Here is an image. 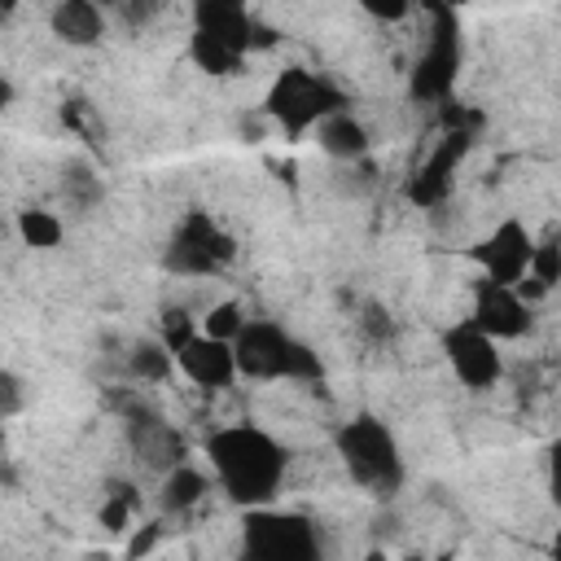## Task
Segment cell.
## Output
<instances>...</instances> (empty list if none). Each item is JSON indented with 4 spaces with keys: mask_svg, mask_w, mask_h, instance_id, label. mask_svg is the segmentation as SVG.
I'll return each mask as SVG.
<instances>
[{
    "mask_svg": "<svg viewBox=\"0 0 561 561\" xmlns=\"http://www.w3.org/2000/svg\"><path fill=\"white\" fill-rule=\"evenodd\" d=\"M206 460L224 495L241 508L272 504L285 478V447L259 425H224L206 434Z\"/></svg>",
    "mask_w": 561,
    "mask_h": 561,
    "instance_id": "obj_1",
    "label": "cell"
},
{
    "mask_svg": "<svg viewBox=\"0 0 561 561\" xmlns=\"http://www.w3.org/2000/svg\"><path fill=\"white\" fill-rule=\"evenodd\" d=\"M232 359H237V377L250 381H320V359L307 342L289 337L280 324L272 320H245L232 337Z\"/></svg>",
    "mask_w": 561,
    "mask_h": 561,
    "instance_id": "obj_2",
    "label": "cell"
},
{
    "mask_svg": "<svg viewBox=\"0 0 561 561\" xmlns=\"http://www.w3.org/2000/svg\"><path fill=\"white\" fill-rule=\"evenodd\" d=\"M333 110H346V96H342L329 79H320V75H311V70H302V66L280 70V75L272 79L267 96H263V118L276 123L289 140H302V136H307L324 114H333Z\"/></svg>",
    "mask_w": 561,
    "mask_h": 561,
    "instance_id": "obj_3",
    "label": "cell"
},
{
    "mask_svg": "<svg viewBox=\"0 0 561 561\" xmlns=\"http://www.w3.org/2000/svg\"><path fill=\"white\" fill-rule=\"evenodd\" d=\"M337 456L346 465V473L373 491V495H394L399 482H403V460H399V447H394V434L386 430V421L377 416H355L337 430Z\"/></svg>",
    "mask_w": 561,
    "mask_h": 561,
    "instance_id": "obj_4",
    "label": "cell"
},
{
    "mask_svg": "<svg viewBox=\"0 0 561 561\" xmlns=\"http://www.w3.org/2000/svg\"><path fill=\"white\" fill-rule=\"evenodd\" d=\"M241 539H245V552L254 561H311L320 552V539H316V526L302 517V513H285V508H267V504H254L245 508V522H241Z\"/></svg>",
    "mask_w": 561,
    "mask_h": 561,
    "instance_id": "obj_5",
    "label": "cell"
},
{
    "mask_svg": "<svg viewBox=\"0 0 561 561\" xmlns=\"http://www.w3.org/2000/svg\"><path fill=\"white\" fill-rule=\"evenodd\" d=\"M430 9V44L412 70V96L416 101H447L451 83H456V66H460V26H456V9L443 0H421Z\"/></svg>",
    "mask_w": 561,
    "mask_h": 561,
    "instance_id": "obj_6",
    "label": "cell"
},
{
    "mask_svg": "<svg viewBox=\"0 0 561 561\" xmlns=\"http://www.w3.org/2000/svg\"><path fill=\"white\" fill-rule=\"evenodd\" d=\"M443 351H447L451 373H456L469 390H491V386H500V377H504L500 342L486 337L478 324L460 320L456 329H447V333H443Z\"/></svg>",
    "mask_w": 561,
    "mask_h": 561,
    "instance_id": "obj_7",
    "label": "cell"
},
{
    "mask_svg": "<svg viewBox=\"0 0 561 561\" xmlns=\"http://www.w3.org/2000/svg\"><path fill=\"white\" fill-rule=\"evenodd\" d=\"M530 250H535V241H530L526 224H522V219H504V224H495V228L469 250V259L482 267L486 280H495V285H513V280L526 276Z\"/></svg>",
    "mask_w": 561,
    "mask_h": 561,
    "instance_id": "obj_8",
    "label": "cell"
},
{
    "mask_svg": "<svg viewBox=\"0 0 561 561\" xmlns=\"http://www.w3.org/2000/svg\"><path fill=\"white\" fill-rule=\"evenodd\" d=\"M469 324H478L486 337L495 342H513L530 329V302L517 298L513 285H495V280H478L473 285V311H469Z\"/></svg>",
    "mask_w": 561,
    "mask_h": 561,
    "instance_id": "obj_9",
    "label": "cell"
},
{
    "mask_svg": "<svg viewBox=\"0 0 561 561\" xmlns=\"http://www.w3.org/2000/svg\"><path fill=\"white\" fill-rule=\"evenodd\" d=\"M118 403L127 408V443H131V451H136V460L145 469L167 473L171 465H180L188 456V447H184V438H180V430L171 421H162V416H153V412H145V408L127 403V399H118Z\"/></svg>",
    "mask_w": 561,
    "mask_h": 561,
    "instance_id": "obj_10",
    "label": "cell"
},
{
    "mask_svg": "<svg viewBox=\"0 0 561 561\" xmlns=\"http://www.w3.org/2000/svg\"><path fill=\"white\" fill-rule=\"evenodd\" d=\"M175 368L202 386V390H224L237 381V359H232V342L224 337H210V333H193L180 351H175Z\"/></svg>",
    "mask_w": 561,
    "mask_h": 561,
    "instance_id": "obj_11",
    "label": "cell"
},
{
    "mask_svg": "<svg viewBox=\"0 0 561 561\" xmlns=\"http://www.w3.org/2000/svg\"><path fill=\"white\" fill-rule=\"evenodd\" d=\"M469 140H473V131H465V127H447L443 145L421 162V171H416V175H412V184H408V197H412L416 206H434V202H443V197H447L451 171H456V162L465 158Z\"/></svg>",
    "mask_w": 561,
    "mask_h": 561,
    "instance_id": "obj_12",
    "label": "cell"
},
{
    "mask_svg": "<svg viewBox=\"0 0 561 561\" xmlns=\"http://www.w3.org/2000/svg\"><path fill=\"white\" fill-rule=\"evenodd\" d=\"M193 26L232 44L237 53L254 48V18L245 13V0H193Z\"/></svg>",
    "mask_w": 561,
    "mask_h": 561,
    "instance_id": "obj_13",
    "label": "cell"
},
{
    "mask_svg": "<svg viewBox=\"0 0 561 561\" xmlns=\"http://www.w3.org/2000/svg\"><path fill=\"white\" fill-rule=\"evenodd\" d=\"M48 26H53V35H57L61 44H70V48H92V44L101 39V31H105V18H101V4H96V0H61V4L53 9Z\"/></svg>",
    "mask_w": 561,
    "mask_h": 561,
    "instance_id": "obj_14",
    "label": "cell"
},
{
    "mask_svg": "<svg viewBox=\"0 0 561 561\" xmlns=\"http://www.w3.org/2000/svg\"><path fill=\"white\" fill-rule=\"evenodd\" d=\"M316 140L329 158H342V162H359L368 153V131L359 118H351L346 110H333L316 123Z\"/></svg>",
    "mask_w": 561,
    "mask_h": 561,
    "instance_id": "obj_15",
    "label": "cell"
},
{
    "mask_svg": "<svg viewBox=\"0 0 561 561\" xmlns=\"http://www.w3.org/2000/svg\"><path fill=\"white\" fill-rule=\"evenodd\" d=\"M210 486H206V473H197L193 465H171L167 473H162V486H158V500H162V508L167 513H188L193 504H202V495H206Z\"/></svg>",
    "mask_w": 561,
    "mask_h": 561,
    "instance_id": "obj_16",
    "label": "cell"
},
{
    "mask_svg": "<svg viewBox=\"0 0 561 561\" xmlns=\"http://www.w3.org/2000/svg\"><path fill=\"white\" fill-rule=\"evenodd\" d=\"M188 57H193V66L206 70V75H237V66L245 61V53H237L232 44H224V39L197 31V26H193V35H188Z\"/></svg>",
    "mask_w": 561,
    "mask_h": 561,
    "instance_id": "obj_17",
    "label": "cell"
},
{
    "mask_svg": "<svg viewBox=\"0 0 561 561\" xmlns=\"http://www.w3.org/2000/svg\"><path fill=\"white\" fill-rule=\"evenodd\" d=\"M162 263H167V272H175V276H215V272L224 267V263H219V259H210L197 241H188L180 228H175V237H171V245H167Z\"/></svg>",
    "mask_w": 561,
    "mask_h": 561,
    "instance_id": "obj_18",
    "label": "cell"
},
{
    "mask_svg": "<svg viewBox=\"0 0 561 561\" xmlns=\"http://www.w3.org/2000/svg\"><path fill=\"white\" fill-rule=\"evenodd\" d=\"M127 373H131L136 381L158 386V381H167V377L175 373V355H171L158 337H145V342L131 346V355H127Z\"/></svg>",
    "mask_w": 561,
    "mask_h": 561,
    "instance_id": "obj_19",
    "label": "cell"
},
{
    "mask_svg": "<svg viewBox=\"0 0 561 561\" xmlns=\"http://www.w3.org/2000/svg\"><path fill=\"white\" fill-rule=\"evenodd\" d=\"M18 237H22V245H31V250H57L61 237H66V228H61V219H57L53 210L26 206V210H18Z\"/></svg>",
    "mask_w": 561,
    "mask_h": 561,
    "instance_id": "obj_20",
    "label": "cell"
},
{
    "mask_svg": "<svg viewBox=\"0 0 561 561\" xmlns=\"http://www.w3.org/2000/svg\"><path fill=\"white\" fill-rule=\"evenodd\" d=\"M180 232H184L188 241H197V245H202L210 259H219V263H228V259L237 254V241H232L210 215H202V210H193V215L180 224Z\"/></svg>",
    "mask_w": 561,
    "mask_h": 561,
    "instance_id": "obj_21",
    "label": "cell"
},
{
    "mask_svg": "<svg viewBox=\"0 0 561 561\" xmlns=\"http://www.w3.org/2000/svg\"><path fill=\"white\" fill-rule=\"evenodd\" d=\"M131 508H136V495H131V486H127V482H110V486H105V504H101V526H105L110 535L127 530V522H131Z\"/></svg>",
    "mask_w": 561,
    "mask_h": 561,
    "instance_id": "obj_22",
    "label": "cell"
},
{
    "mask_svg": "<svg viewBox=\"0 0 561 561\" xmlns=\"http://www.w3.org/2000/svg\"><path fill=\"white\" fill-rule=\"evenodd\" d=\"M245 324V311H241V302L237 298H224V302H215L206 316H202V333H210V337H224V342H232L237 337V329Z\"/></svg>",
    "mask_w": 561,
    "mask_h": 561,
    "instance_id": "obj_23",
    "label": "cell"
},
{
    "mask_svg": "<svg viewBox=\"0 0 561 561\" xmlns=\"http://www.w3.org/2000/svg\"><path fill=\"white\" fill-rule=\"evenodd\" d=\"M526 276H535L539 285H557L561 280V245L548 237V241H539L535 250H530V263H526Z\"/></svg>",
    "mask_w": 561,
    "mask_h": 561,
    "instance_id": "obj_24",
    "label": "cell"
},
{
    "mask_svg": "<svg viewBox=\"0 0 561 561\" xmlns=\"http://www.w3.org/2000/svg\"><path fill=\"white\" fill-rule=\"evenodd\" d=\"M193 333H197V324H193V316H188L184 307H167V311H162V329H158V342H162L171 355H175V351H180V346H184Z\"/></svg>",
    "mask_w": 561,
    "mask_h": 561,
    "instance_id": "obj_25",
    "label": "cell"
},
{
    "mask_svg": "<svg viewBox=\"0 0 561 561\" xmlns=\"http://www.w3.org/2000/svg\"><path fill=\"white\" fill-rule=\"evenodd\" d=\"M22 381L9 373V368H0V416H18L22 412Z\"/></svg>",
    "mask_w": 561,
    "mask_h": 561,
    "instance_id": "obj_26",
    "label": "cell"
},
{
    "mask_svg": "<svg viewBox=\"0 0 561 561\" xmlns=\"http://www.w3.org/2000/svg\"><path fill=\"white\" fill-rule=\"evenodd\" d=\"M368 18H377V22H399V18H408V9H412V0H355Z\"/></svg>",
    "mask_w": 561,
    "mask_h": 561,
    "instance_id": "obj_27",
    "label": "cell"
},
{
    "mask_svg": "<svg viewBox=\"0 0 561 561\" xmlns=\"http://www.w3.org/2000/svg\"><path fill=\"white\" fill-rule=\"evenodd\" d=\"M66 193H75L79 202H92V197L101 193V184H96L88 171H70V175H66Z\"/></svg>",
    "mask_w": 561,
    "mask_h": 561,
    "instance_id": "obj_28",
    "label": "cell"
},
{
    "mask_svg": "<svg viewBox=\"0 0 561 561\" xmlns=\"http://www.w3.org/2000/svg\"><path fill=\"white\" fill-rule=\"evenodd\" d=\"M158 535H162V522H149L145 530H136V535H131V543H127V557H145V552H153Z\"/></svg>",
    "mask_w": 561,
    "mask_h": 561,
    "instance_id": "obj_29",
    "label": "cell"
},
{
    "mask_svg": "<svg viewBox=\"0 0 561 561\" xmlns=\"http://www.w3.org/2000/svg\"><path fill=\"white\" fill-rule=\"evenodd\" d=\"M359 324H364V333H368V337H377V342L390 333V320H386V311H381V307H364Z\"/></svg>",
    "mask_w": 561,
    "mask_h": 561,
    "instance_id": "obj_30",
    "label": "cell"
},
{
    "mask_svg": "<svg viewBox=\"0 0 561 561\" xmlns=\"http://www.w3.org/2000/svg\"><path fill=\"white\" fill-rule=\"evenodd\" d=\"M4 105H13V83L0 75V110H4Z\"/></svg>",
    "mask_w": 561,
    "mask_h": 561,
    "instance_id": "obj_31",
    "label": "cell"
},
{
    "mask_svg": "<svg viewBox=\"0 0 561 561\" xmlns=\"http://www.w3.org/2000/svg\"><path fill=\"white\" fill-rule=\"evenodd\" d=\"M18 13V0H0V22H9Z\"/></svg>",
    "mask_w": 561,
    "mask_h": 561,
    "instance_id": "obj_32",
    "label": "cell"
},
{
    "mask_svg": "<svg viewBox=\"0 0 561 561\" xmlns=\"http://www.w3.org/2000/svg\"><path fill=\"white\" fill-rule=\"evenodd\" d=\"M443 4H451V9H456V4H460V0H443Z\"/></svg>",
    "mask_w": 561,
    "mask_h": 561,
    "instance_id": "obj_33",
    "label": "cell"
},
{
    "mask_svg": "<svg viewBox=\"0 0 561 561\" xmlns=\"http://www.w3.org/2000/svg\"><path fill=\"white\" fill-rule=\"evenodd\" d=\"M105 4H114V0H105Z\"/></svg>",
    "mask_w": 561,
    "mask_h": 561,
    "instance_id": "obj_34",
    "label": "cell"
}]
</instances>
